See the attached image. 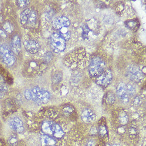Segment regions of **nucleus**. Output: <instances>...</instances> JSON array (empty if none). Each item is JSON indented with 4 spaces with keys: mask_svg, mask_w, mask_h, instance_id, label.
Instances as JSON below:
<instances>
[{
    "mask_svg": "<svg viewBox=\"0 0 146 146\" xmlns=\"http://www.w3.org/2000/svg\"><path fill=\"white\" fill-rule=\"evenodd\" d=\"M20 20L24 28H34L37 22V13L34 9L27 8L21 13Z\"/></svg>",
    "mask_w": 146,
    "mask_h": 146,
    "instance_id": "1",
    "label": "nucleus"
},
{
    "mask_svg": "<svg viewBox=\"0 0 146 146\" xmlns=\"http://www.w3.org/2000/svg\"><path fill=\"white\" fill-rule=\"evenodd\" d=\"M42 130L45 135L53 136L55 138H61L64 135L60 125L50 121H44L42 125Z\"/></svg>",
    "mask_w": 146,
    "mask_h": 146,
    "instance_id": "2",
    "label": "nucleus"
},
{
    "mask_svg": "<svg viewBox=\"0 0 146 146\" xmlns=\"http://www.w3.org/2000/svg\"><path fill=\"white\" fill-rule=\"evenodd\" d=\"M31 100L37 104H46L50 100V92L38 87H35L31 89Z\"/></svg>",
    "mask_w": 146,
    "mask_h": 146,
    "instance_id": "3",
    "label": "nucleus"
},
{
    "mask_svg": "<svg viewBox=\"0 0 146 146\" xmlns=\"http://www.w3.org/2000/svg\"><path fill=\"white\" fill-rule=\"evenodd\" d=\"M106 63L104 60L98 56L92 58L89 66V74L94 77H97L105 70Z\"/></svg>",
    "mask_w": 146,
    "mask_h": 146,
    "instance_id": "4",
    "label": "nucleus"
},
{
    "mask_svg": "<svg viewBox=\"0 0 146 146\" xmlns=\"http://www.w3.org/2000/svg\"><path fill=\"white\" fill-rule=\"evenodd\" d=\"M50 46L56 53H59L66 49V41L59 33H55L50 36Z\"/></svg>",
    "mask_w": 146,
    "mask_h": 146,
    "instance_id": "5",
    "label": "nucleus"
},
{
    "mask_svg": "<svg viewBox=\"0 0 146 146\" xmlns=\"http://www.w3.org/2000/svg\"><path fill=\"white\" fill-rule=\"evenodd\" d=\"M0 56L4 63L8 66H13L16 60L13 52L5 44L0 45Z\"/></svg>",
    "mask_w": 146,
    "mask_h": 146,
    "instance_id": "6",
    "label": "nucleus"
},
{
    "mask_svg": "<svg viewBox=\"0 0 146 146\" xmlns=\"http://www.w3.org/2000/svg\"><path fill=\"white\" fill-rule=\"evenodd\" d=\"M127 75L131 81L135 82H139L142 80L144 78V74L142 70L135 66H131L128 68Z\"/></svg>",
    "mask_w": 146,
    "mask_h": 146,
    "instance_id": "7",
    "label": "nucleus"
},
{
    "mask_svg": "<svg viewBox=\"0 0 146 146\" xmlns=\"http://www.w3.org/2000/svg\"><path fill=\"white\" fill-rule=\"evenodd\" d=\"M113 75L110 70H105L104 72L97 77L96 84L99 86L107 87L111 83Z\"/></svg>",
    "mask_w": 146,
    "mask_h": 146,
    "instance_id": "8",
    "label": "nucleus"
},
{
    "mask_svg": "<svg viewBox=\"0 0 146 146\" xmlns=\"http://www.w3.org/2000/svg\"><path fill=\"white\" fill-rule=\"evenodd\" d=\"M116 93L118 97L123 104H126L129 102V96L127 94L126 86L123 82H120L116 87Z\"/></svg>",
    "mask_w": 146,
    "mask_h": 146,
    "instance_id": "9",
    "label": "nucleus"
},
{
    "mask_svg": "<svg viewBox=\"0 0 146 146\" xmlns=\"http://www.w3.org/2000/svg\"><path fill=\"white\" fill-rule=\"evenodd\" d=\"M70 25L69 19L64 16H60L56 18L53 22V26L56 30L60 31L62 28H68Z\"/></svg>",
    "mask_w": 146,
    "mask_h": 146,
    "instance_id": "10",
    "label": "nucleus"
},
{
    "mask_svg": "<svg viewBox=\"0 0 146 146\" xmlns=\"http://www.w3.org/2000/svg\"><path fill=\"white\" fill-rule=\"evenodd\" d=\"M9 125L12 130L19 133L23 132L25 130L23 122L18 117H15L10 119Z\"/></svg>",
    "mask_w": 146,
    "mask_h": 146,
    "instance_id": "11",
    "label": "nucleus"
},
{
    "mask_svg": "<svg viewBox=\"0 0 146 146\" xmlns=\"http://www.w3.org/2000/svg\"><path fill=\"white\" fill-rule=\"evenodd\" d=\"M23 45L27 52L31 54H36L40 50V45L38 42L35 40H27L24 42Z\"/></svg>",
    "mask_w": 146,
    "mask_h": 146,
    "instance_id": "12",
    "label": "nucleus"
},
{
    "mask_svg": "<svg viewBox=\"0 0 146 146\" xmlns=\"http://www.w3.org/2000/svg\"><path fill=\"white\" fill-rule=\"evenodd\" d=\"M81 118L84 122L90 123L96 119V115L92 110L86 108L82 112Z\"/></svg>",
    "mask_w": 146,
    "mask_h": 146,
    "instance_id": "13",
    "label": "nucleus"
},
{
    "mask_svg": "<svg viewBox=\"0 0 146 146\" xmlns=\"http://www.w3.org/2000/svg\"><path fill=\"white\" fill-rule=\"evenodd\" d=\"M12 49L16 54H19L21 49V40L18 35H15L12 37L11 41Z\"/></svg>",
    "mask_w": 146,
    "mask_h": 146,
    "instance_id": "14",
    "label": "nucleus"
},
{
    "mask_svg": "<svg viewBox=\"0 0 146 146\" xmlns=\"http://www.w3.org/2000/svg\"><path fill=\"white\" fill-rule=\"evenodd\" d=\"M40 142L42 146H54L56 144V140L50 136L44 135L40 137Z\"/></svg>",
    "mask_w": 146,
    "mask_h": 146,
    "instance_id": "15",
    "label": "nucleus"
},
{
    "mask_svg": "<svg viewBox=\"0 0 146 146\" xmlns=\"http://www.w3.org/2000/svg\"><path fill=\"white\" fill-rule=\"evenodd\" d=\"M119 123L121 125H125L128 123L129 119L127 113L125 111H122L119 113Z\"/></svg>",
    "mask_w": 146,
    "mask_h": 146,
    "instance_id": "16",
    "label": "nucleus"
},
{
    "mask_svg": "<svg viewBox=\"0 0 146 146\" xmlns=\"http://www.w3.org/2000/svg\"><path fill=\"white\" fill-rule=\"evenodd\" d=\"M127 27L131 30H135L137 28H138L139 22L137 19L129 20L125 22Z\"/></svg>",
    "mask_w": 146,
    "mask_h": 146,
    "instance_id": "17",
    "label": "nucleus"
},
{
    "mask_svg": "<svg viewBox=\"0 0 146 146\" xmlns=\"http://www.w3.org/2000/svg\"><path fill=\"white\" fill-rule=\"evenodd\" d=\"M105 102L108 105H113L115 102V97L112 92H108L105 96Z\"/></svg>",
    "mask_w": 146,
    "mask_h": 146,
    "instance_id": "18",
    "label": "nucleus"
},
{
    "mask_svg": "<svg viewBox=\"0 0 146 146\" xmlns=\"http://www.w3.org/2000/svg\"><path fill=\"white\" fill-rule=\"evenodd\" d=\"M62 37L66 40H68L70 38V32L68 31L67 28H64L60 29L58 33Z\"/></svg>",
    "mask_w": 146,
    "mask_h": 146,
    "instance_id": "19",
    "label": "nucleus"
},
{
    "mask_svg": "<svg viewBox=\"0 0 146 146\" xmlns=\"http://www.w3.org/2000/svg\"><path fill=\"white\" fill-rule=\"evenodd\" d=\"M126 89H127V92L128 95L130 96H133L136 93V89L135 86L131 84H128L125 85Z\"/></svg>",
    "mask_w": 146,
    "mask_h": 146,
    "instance_id": "20",
    "label": "nucleus"
},
{
    "mask_svg": "<svg viewBox=\"0 0 146 146\" xmlns=\"http://www.w3.org/2000/svg\"><path fill=\"white\" fill-rule=\"evenodd\" d=\"M8 92V88L4 85H0V98H3Z\"/></svg>",
    "mask_w": 146,
    "mask_h": 146,
    "instance_id": "21",
    "label": "nucleus"
},
{
    "mask_svg": "<svg viewBox=\"0 0 146 146\" xmlns=\"http://www.w3.org/2000/svg\"><path fill=\"white\" fill-rule=\"evenodd\" d=\"M29 3L30 1L27 0H18L17 1V4L20 8H24L29 4Z\"/></svg>",
    "mask_w": 146,
    "mask_h": 146,
    "instance_id": "22",
    "label": "nucleus"
},
{
    "mask_svg": "<svg viewBox=\"0 0 146 146\" xmlns=\"http://www.w3.org/2000/svg\"><path fill=\"white\" fill-rule=\"evenodd\" d=\"M62 78V75L59 72L58 73H55V74L53 78V81L54 83H58L61 81Z\"/></svg>",
    "mask_w": 146,
    "mask_h": 146,
    "instance_id": "23",
    "label": "nucleus"
},
{
    "mask_svg": "<svg viewBox=\"0 0 146 146\" xmlns=\"http://www.w3.org/2000/svg\"><path fill=\"white\" fill-rule=\"evenodd\" d=\"M63 111V113L66 115H69L70 114H71L73 112V108H72L71 106H68L64 108Z\"/></svg>",
    "mask_w": 146,
    "mask_h": 146,
    "instance_id": "24",
    "label": "nucleus"
},
{
    "mask_svg": "<svg viewBox=\"0 0 146 146\" xmlns=\"http://www.w3.org/2000/svg\"><path fill=\"white\" fill-rule=\"evenodd\" d=\"M137 135V131L135 127H130L129 129V135L131 138H135Z\"/></svg>",
    "mask_w": 146,
    "mask_h": 146,
    "instance_id": "25",
    "label": "nucleus"
},
{
    "mask_svg": "<svg viewBox=\"0 0 146 146\" xmlns=\"http://www.w3.org/2000/svg\"><path fill=\"white\" fill-rule=\"evenodd\" d=\"M133 103L135 106H139L142 103V100L140 96H137L135 97L133 100Z\"/></svg>",
    "mask_w": 146,
    "mask_h": 146,
    "instance_id": "26",
    "label": "nucleus"
},
{
    "mask_svg": "<svg viewBox=\"0 0 146 146\" xmlns=\"http://www.w3.org/2000/svg\"><path fill=\"white\" fill-rule=\"evenodd\" d=\"M3 28L5 31L9 33H11L12 31V27L11 25L9 23H4L3 25Z\"/></svg>",
    "mask_w": 146,
    "mask_h": 146,
    "instance_id": "27",
    "label": "nucleus"
},
{
    "mask_svg": "<svg viewBox=\"0 0 146 146\" xmlns=\"http://www.w3.org/2000/svg\"><path fill=\"white\" fill-rule=\"evenodd\" d=\"M9 142L11 145H15L17 142V138L15 135H12L9 139Z\"/></svg>",
    "mask_w": 146,
    "mask_h": 146,
    "instance_id": "28",
    "label": "nucleus"
},
{
    "mask_svg": "<svg viewBox=\"0 0 146 146\" xmlns=\"http://www.w3.org/2000/svg\"><path fill=\"white\" fill-rule=\"evenodd\" d=\"M99 132L101 135H104L107 134L106 127L104 125H101L99 128Z\"/></svg>",
    "mask_w": 146,
    "mask_h": 146,
    "instance_id": "29",
    "label": "nucleus"
},
{
    "mask_svg": "<svg viewBox=\"0 0 146 146\" xmlns=\"http://www.w3.org/2000/svg\"><path fill=\"white\" fill-rule=\"evenodd\" d=\"M24 96L25 98L28 100H31V90L27 89L24 92Z\"/></svg>",
    "mask_w": 146,
    "mask_h": 146,
    "instance_id": "30",
    "label": "nucleus"
},
{
    "mask_svg": "<svg viewBox=\"0 0 146 146\" xmlns=\"http://www.w3.org/2000/svg\"><path fill=\"white\" fill-rule=\"evenodd\" d=\"M50 56L52 57V56H53V55L52 53H50V52H48L47 53H46L45 56V61L47 62L50 61L51 60V58H50Z\"/></svg>",
    "mask_w": 146,
    "mask_h": 146,
    "instance_id": "31",
    "label": "nucleus"
},
{
    "mask_svg": "<svg viewBox=\"0 0 146 146\" xmlns=\"http://www.w3.org/2000/svg\"><path fill=\"white\" fill-rule=\"evenodd\" d=\"M98 132V130L97 129V127H92L91 129H90V133L92 135H96L97 133Z\"/></svg>",
    "mask_w": 146,
    "mask_h": 146,
    "instance_id": "32",
    "label": "nucleus"
},
{
    "mask_svg": "<svg viewBox=\"0 0 146 146\" xmlns=\"http://www.w3.org/2000/svg\"><path fill=\"white\" fill-rule=\"evenodd\" d=\"M94 145H95V142L93 140H90L87 143L86 146H94Z\"/></svg>",
    "mask_w": 146,
    "mask_h": 146,
    "instance_id": "33",
    "label": "nucleus"
},
{
    "mask_svg": "<svg viewBox=\"0 0 146 146\" xmlns=\"http://www.w3.org/2000/svg\"><path fill=\"white\" fill-rule=\"evenodd\" d=\"M0 35L3 37H7V35L5 34V33L4 32V31H2V29H0Z\"/></svg>",
    "mask_w": 146,
    "mask_h": 146,
    "instance_id": "34",
    "label": "nucleus"
},
{
    "mask_svg": "<svg viewBox=\"0 0 146 146\" xmlns=\"http://www.w3.org/2000/svg\"><path fill=\"white\" fill-rule=\"evenodd\" d=\"M112 146H120L119 145H118V144H115V145H113Z\"/></svg>",
    "mask_w": 146,
    "mask_h": 146,
    "instance_id": "35",
    "label": "nucleus"
}]
</instances>
